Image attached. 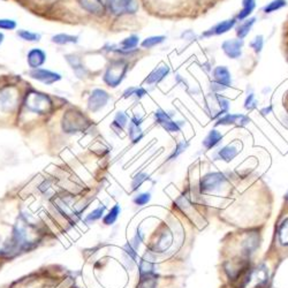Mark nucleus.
Masks as SVG:
<instances>
[{
    "label": "nucleus",
    "instance_id": "nucleus-1",
    "mask_svg": "<svg viewBox=\"0 0 288 288\" xmlns=\"http://www.w3.org/2000/svg\"><path fill=\"white\" fill-rule=\"evenodd\" d=\"M90 126V121L83 113L76 109H69L65 112L61 120L62 130L67 134L84 132Z\"/></svg>",
    "mask_w": 288,
    "mask_h": 288
},
{
    "label": "nucleus",
    "instance_id": "nucleus-2",
    "mask_svg": "<svg viewBox=\"0 0 288 288\" xmlns=\"http://www.w3.org/2000/svg\"><path fill=\"white\" fill-rule=\"evenodd\" d=\"M26 108L29 111L38 114H46L52 110V100L46 93L31 90L26 96Z\"/></svg>",
    "mask_w": 288,
    "mask_h": 288
},
{
    "label": "nucleus",
    "instance_id": "nucleus-3",
    "mask_svg": "<svg viewBox=\"0 0 288 288\" xmlns=\"http://www.w3.org/2000/svg\"><path fill=\"white\" fill-rule=\"evenodd\" d=\"M126 72H127V62L124 60L112 61L104 74V82L109 86L116 88L124 80Z\"/></svg>",
    "mask_w": 288,
    "mask_h": 288
},
{
    "label": "nucleus",
    "instance_id": "nucleus-4",
    "mask_svg": "<svg viewBox=\"0 0 288 288\" xmlns=\"http://www.w3.org/2000/svg\"><path fill=\"white\" fill-rule=\"evenodd\" d=\"M106 6L114 15L134 14L139 10L137 0H106Z\"/></svg>",
    "mask_w": 288,
    "mask_h": 288
},
{
    "label": "nucleus",
    "instance_id": "nucleus-5",
    "mask_svg": "<svg viewBox=\"0 0 288 288\" xmlns=\"http://www.w3.org/2000/svg\"><path fill=\"white\" fill-rule=\"evenodd\" d=\"M18 105V92L14 88H4L0 90V112L11 113Z\"/></svg>",
    "mask_w": 288,
    "mask_h": 288
},
{
    "label": "nucleus",
    "instance_id": "nucleus-6",
    "mask_svg": "<svg viewBox=\"0 0 288 288\" xmlns=\"http://www.w3.org/2000/svg\"><path fill=\"white\" fill-rule=\"evenodd\" d=\"M226 183V177L223 173H209L201 180L200 187L202 191H216L219 190Z\"/></svg>",
    "mask_w": 288,
    "mask_h": 288
},
{
    "label": "nucleus",
    "instance_id": "nucleus-7",
    "mask_svg": "<svg viewBox=\"0 0 288 288\" xmlns=\"http://www.w3.org/2000/svg\"><path fill=\"white\" fill-rule=\"evenodd\" d=\"M110 101V94L103 89L92 90L88 100V109L91 112H98L104 109Z\"/></svg>",
    "mask_w": 288,
    "mask_h": 288
},
{
    "label": "nucleus",
    "instance_id": "nucleus-8",
    "mask_svg": "<svg viewBox=\"0 0 288 288\" xmlns=\"http://www.w3.org/2000/svg\"><path fill=\"white\" fill-rule=\"evenodd\" d=\"M267 279H269V271L264 265H260L251 272L246 283H244V288H257L264 285L267 281Z\"/></svg>",
    "mask_w": 288,
    "mask_h": 288
},
{
    "label": "nucleus",
    "instance_id": "nucleus-9",
    "mask_svg": "<svg viewBox=\"0 0 288 288\" xmlns=\"http://www.w3.org/2000/svg\"><path fill=\"white\" fill-rule=\"evenodd\" d=\"M29 75H30V77L34 78V80H37L46 85H51L61 80V75L59 73L52 72V70H49V69H43V68L30 70Z\"/></svg>",
    "mask_w": 288,
    "mask_h": 288
},
{
    "label": "nucleus",
    "instance_id": "nucleus-10",
    "mask_svg": "<svg viewBox=\"0 0 288 288\" xmlns=\"http://www.w3.org/2000/svg\"><path fill=\"white\" fill-rule=\"evenodd\" d=\"M214 78H215V83L212 86H214L215 90H224L225 88L231 86L232 83L231 73L225 66L216 67L214 70Z\"/></svg>",
    "mask_w": 288,
    "mask_h": 288
},
{
    "label": "nucleus",
    "instance_id": "nucleus-11",
    "mask_svg": "<svg viewBox=\"0 0 288 288\" xmlns=\"http://www.w3.org/2000/svg\"><path fill=\"white\" fill-rule=\"evenodd\" d=\"M223 51L231 59H238L242 53V39H228L223 43Z\"/></svg>",
    "mask_w": 288,
    "mask_h": 288
},
{
    "label": "nucleus",
    "instance_id": "nucleus-12",
    "mask_svg": "<svg viewBox=\"0 0 288 288\" xmlns=\"http://www.w3.org/2000/svg\"><path fill=\"white\" fill-rule=\"evenodd\" d=\"M27 61L31 69H37L46 61V53L41 49H31L27 56Z\"/></svg>",
    "mask_w": 288,
    "mask_h": 288
},
{
    "label": "nucleus",
    "instance_id": "nucleus-13",
    "mask_svg": "<svg viewBox=\"0 0 288 288\" xmlns=\"http://www.w3.org/2000/svg\"><path fill=\"white\" fill-rule=\"evenodd\" d=\"M249 118H247L246 116H242V114H231L227 113L225 114L223 118H219L218 121H217V126H225V125H236V126H244L247 124H249Z\"/></svg>",
    "mask_w": 288,
    "mask_h": 288
},
{
    "label": "nucleus",
    "instance_id": "nucleus-14",
    "mask_svg": "<svg viewBox=\"0 0 288 288\" xmlns=\"http://www.w3.org/2000/svg\"><path fill=\"white\" fill-rule=\"evenodd\" d=\"M82 9L93 15H103L105 12V5L102 0H78Z\"/></svg>",
    "mask_w": 288,
    "mask_h": 288
},
{
    "label": "nucleus",
    "instance_id": "nucleus-15",
    "mask_svg": "<svg viewBox=\"0 0 288 288\" xmlns=\"http://www.w3.org/2000/svg\"><path fill=\"white\" fill-rule=\"evenodd\" d=\"M236 20L235 19H231V20H226V21H223L216 25L215 27H212L210 30L205 31L203 34V36L209 37V36H215V35H223L227 31H230L233 27L235 26Z\"/></svg>",
    "mask_w": 288,
    "mask_h": 288
},
{
    "label": "nucleus",
    "instance_id": "nucleus-16",
    "mask_svg": "<svg viewBox=\"0 0 288 288\" xmlns=\"http://www.w3.org/2000/svg\"><path fill=\"white\" fill-rule=\"evenodd\" d=\"M172 241H173V235L172 233L169 231H165L161 233V235L159 236L158 241H157L156 246H155V250L156 252H164L166 251L169 247L172 246Z\"/></svg>",
    "mask_w": 288,
    "mask_h": 288
},
{
    "label": "nucleus",
    "instance_id": "nucleus-17",
    "mask_svg": "<svg viewBox=\"0 0 288 288\" xmlns=\"http://www.w3.org/2000/svg\"><path fill=\"white\" fill-rule=\"evenodd\" d=\"M168 73H169L168 66H160L159 68L155 69L151 74L149 75L147 80H145V82H147L148 84L158 83V82H160L161 80H163V78L166 76Z\"/></svg>",
    "mask_w": 288,
    "mask_h": 288
},
{
    "label": "nucleus",
    "instance_id": "nucleus-18",
    "mask_svg": "<svg viewBox=\"0 0 288 288\" xmlns=\"http://www.w3.org/2000/svg\"><path fill=\"white\" fill-rule=\"evenodd\" d=\"M222 140H223L222 134H220L218 130L212 129V130H210V133L208 134L207 137H205V139L203 140V147L205 149L210 150L212 148H215L216 145L218 144Z\"/></svg>",
    "mask_w": 288,
    "mask_h": 288
},
{
    "label": "nucleus",
    "instance_id": "nucleus-19",
    "mask_svg": "<svg viewBox=\"0 0 288 288\" xmlns=\"http://www.w3.org/2000/svg\"><path fill=\"white\" fill-rule=\"evenodd\" d=\"M66 60L68 64L72 66L73 70L75 72V74L77 75L78 77H83L85 75V69L83 65H82V62L80 60V58L77 56H74V54H67L66 56Z\"/></svg>",
    "mask_w": 288,
    "mask_h": 288
},
{
    "label": "nucleus",
    "instance_id": "nucleus-20",
    "mask_svg": "<svg viewBox=\"0 0 288 288\" xmlns=\"http://www.w3.org/2000/svg\"><path fill=\"white\" fill-rule=\"evenodd\" d=\"M239 153V150L234 145H226V147L222 148L218 151V157L219 159H223L224 161H231L235 158L236 156H238Z\"/></svg>",
    "mask_w": 288,
    "mask_h": 288
},
{
    "label": "nucleus",
    "instance_id": "nucleus-21",
    "mask_svg": "<svg viewBox=\"0 0 288 288\" xmlns=\"http://www.w3.org/2000/svg\"><path fill=\"white\" fill-rule=\"evenodd\" d=\"M52 42L59 45H66V44H75L78 42L77 36H72V35L67 34H59L52 37Z\"/></svg>",
    "mask_w": 288,
    "mask_h": 288
},
{
    "label": "nucleus",
    "instance_id": "nucleus-22",
    "mask_svg": "<svg viewBox=\"0 0 288 288\" xmlns=\"http://www.w3.org/2000/svg\"><path fill=\"white\" fill-rule=\"evenodd\" d=\"M242 4H243L242 11L240 12L238 15V20H240V21H242V20L249 17V15L252 13V11H254L256 7L255 0H243Z\"/></svg>",
    "mask_w": 288,
    "mask_h": 288
},
{
    "label": "nucleus",
    "instance_id": "nucleus-23",
    "mask_svg": "<svg viewBox=\"0 0 288 288\" xmlns=\"http://www.w3.org/2000/svg\"><path fill=\"white\" fill-rule=\"evenodd\" d=\"M255 21H256L255 18L249 19V20H247L246 22L241 23V25H240L238 28H236V35H238L239 39H243L248 34H249V31L251 29V27L254 26Z\"/></svg>",
    "mask_w": 288,
    "mask_h": 288
},
{
    "label": "nucleus",
    "instance_id": "nucleus-24",
    "mask_svg": "<svg viewBox=\"0 0 288 288\" xmlns=\"http://www.w3.org/2000/svg\"><path fill=\"white\" fill-rule=\"evenodd\" d=\"M124 251H125L124 255H125L126 263H127V265H128L129 269H132L134 264H135V260H136V251L132 247V244H130V243L126 244Z\"/></svg>",
    "mask_w": 288,
    "mask_h": 288
},
{
    "label": "nucleus",
    "instance_id": "nucleus-25",
    "mask_svg": "<svg viewBox=\"0 0 288 288\" xmlns=\"http://www.w3.org/2000/svg\"><path fill=\"white\" fill-rule=\"evenodd\" d=\"M128 135L134 143L139 142L142 137H143V133H142V130L140 128V125H136L130 121L129 128H128Z\"/></svg>",
    "mask_w": 288,
    "mask_h": 288
},
{
    "label": "nucleus",
    "instance_id": "nucleus-26",
    "mask_svg": "<svg viewBox=\"0 0 288 288\" xmlns=\"http://www.w3.org/2000/svg\"><path fill=\"white\" fill-rule=\"evenodd\" d=\"M285 6H287L286 0H272L271 3H269L265 7H264L263 12L266 14L273 13V12L281 10L282 7H285Z\"/></svg>",
    "mask_w": 288,
    "mask_h": 288
},
{
    "label": "nucleus",
    "instance_id": "nucleus-27",
    "mask_svg": "<svg viewBox=\"0 0 288 288\" xmlns=\"http://www.w3.org/2000/svg\"><path fill=\"white\" fill-rule=\"evenodd\" d=\"M153 270H155V264L152 263V260H150L149 258L148 259L144 258L143 260H141V264H140V274H141V277L152 274Z\"/></svg>",
    "mask_w": 288,
    "mask_h": 288
},
{
    "label": "nucleus",
    "instance_id": "nucleus-28",
    "mask_svg": "<svg viewBox=\"0 0 288 288\" xmlns=\"http://www.w3.org/2000/svg\"><path fill=\"white\" fill-rule=\"evenodd\" d=\"M139 39H140L139 36H136V35H132V36L127 37L120 43L121 49L125 50V51H129V50L135 49V47L139 45Z\"/></svg>",
    "mask_w": 288,
    "mask_h": 288
},
{
    "label": "nucleus",
    "instance_id": "nucleus-29",
    "mask_svg": "<svg viewBox=\"0 0 288 288\" xmlns=\"http://www.w3.org/2000/svg\"><path fill=\"white\" fill-rule=\"evenodd\" d=\"M120 207L119 205H114V207L111 209V211L109 212L108 215L104 217V224L105 225H112L116 223V220L118 219V216L120 215Z\"/></svg>",
    "mask_w": 288,
    "mask_h": 288
},
{
    "label": "nucleus",
    "instance_id": "nucleus-30",
    "mask_svg": "<svg viewBox=\"0 0 288 288\" xmlns=\"http://www.w3.org/2000/svg\"><path fill=\"white\" fill-rule=\"evenodd\" d=\"M18 36L20 38H22L23 41L27 42H38L41 39V35H38L36 33H31L28 30H18Z\"/></svg>",
    "mask_w": 288,
    "mask_h": 288
},
{
    "label": "nucleus",
    "instance_id": "nucleus-31",
    "mask_svg": "<svg viewBox=\"0 0 288 288\" xmlns=\"http://www.w3.org/2000/svg\"><path fill=\"white\" fill-rule=\"evenodd\" d=\"M279 241L282 246H288V218L283 220L279 228Z\"/></svg>",
    "mask_w": 288,
    "mask_h": 288
},
{
    "label": "nucleus",
    "instance_id": "nucleus-32",
    "mask_svg": "<svg viewBox=\"0 0 288 288\" xmlns=\"http://www.w3.org/2000/svg\"><path fill=\"white\" fill-rule=\"evenodd\" d=\"M166 37L165 36H152V37H149L147 39H144L143 42H142V46L144 47V49H151V47L161 44Z\"/></svg>",
    "mask_w": 288,
    "mask_h": 288
},
{
    "label": "nucleus",
    "instance_id": "nucleus-33",
    "mask_svg": "<svg viewBox=\"0 0 288 288\" xmlns=\"http://www.w3.org/2000/svg\"><path fill=\"white\" fill-rule=\"evenodd\" d=\"M128 122V118L124 112H118L116 116V119L113 121V127H118V129L122 130L125 128V126L127 125Z\"/></svg>",
    "mask_w": 288,
    "mask_h": 288
},
{
    "label": "nucleus",
    "instance_id": "nucleus-34",
    "mask_svg": "<svg viewBox=\"0 0 288 288\" xmlns=\"http://www.w3.org/2000/svg\"><path fill=\"white\" fill-rule=\"evenodd\" d=\"M104 211H105V205H103V207H100L98 209H96V210H93L91 214H89L88 216H86L85 222L91 223V222H96V220L101 219L103 217V214H104Z\"/></svg>",
    "mask_w": 288,
    "mask_h": 288
},
{
    "label": "nucleus",
    "instance_id": "nucleus-35",
    "mask_svg": "<svg viewBox=\"0 0 288 288\" xmlns=\"http://www.w3.org/2000/svg\"><path fill=\"white\" fill-rule=\"evenodd\" d=\"M244 246H246V251L249 254V252H254V250L258 246V239L256 235H251L248 238V240L244 242Z\"/></svg>",
    "mask_w": 288,
    "mask_h": 288
},
{
    "label": "nucleus",
    "instance_id": "nucleus-36",
    "mask_svg": "<svg viewBox=\"0 0 288 288\" xmlns=\"http://www.w3.org/2000/svg\"><path fill=\"white\" fill-rule=\"evenodd\" d=\"M144 94H147V90H144L143 88H129L125 91V97H130V96H136V97H143Z\"/></svg>",
    "mask_w": 288,
    "mask_h": 288
},
{
    "label": "nucleus",
    "instance_id": "nucleus-37",
    "mask_svg": "<svg viewBox=\"0 0 288 288\" xmlns=\"http://www.w3.org/2000/svg\"><path fill=\"white\" fill-rule=\"evenodd\" d=\"M17 28V22L14 20L2 19L0 20V29L3 30H13Z\"/></svg>",
    "mask_w": 288,
    "mask_h": 288
},
{
    "label": "nucleus",
    "instance_id": "nucleus-38",
    "mask_svg": "<svg viewBox=\"0 0 288 288\" xmlns=\"http://www.w3.org/2000/svg\"><path fill=\"white\" fill-rule=\"evenodd\" d=\"M181 125L182 124H180V122H175L173 120H169L164 126H161V127H163L164 129H166L167 132H169V133H176V132H180Z\"/></svg>",
    "mask_w": 288,
    "mask_h": 288
},
{
    "label": "nucleus",
    "instance_id": "nucleus-39",
    "mask_svg": "<svg viewBox=\"0 0 288 288\" xmlns=\"http://www.w3.org/2000/svg\"><path fill=\"white\" fill-rule=\"evenodd\" d=\"M148 175L145 174V173H140V174H137L135 177L133 179V183H132V186H133V189L134 190H136L137 188H140V186L142 183L144 182L145 180L148 179Z\"/></svg>",
    "mask_w": 288,
    "mask_h": 288
},
{
    "label": "nucleus",
    "instance_id": "nucleus-40",
    "mask_svg": "<svg viewBox=\"0 0 288 288\" xmlns=\"http://www.w3.org/2000/svg\"><path fill=\"white\" fill-rule=\"evenodd\" d=\"M263 44H264L263 36H260V35H259V36L255 37L254 41L250 43V46L255 50L256 53H259L260 51H262V49H263Z\"/></svg>",
    "mask_w": 288,
    "mask_h": 288
},
{
    "label": "nucleus",
    "instance_id": "nucleus-41",
    "mask_svg": "<svg viewBox=\"0 0 288 288\" xmlns=\"http://www.w3.org/2000/svg\"><path fill=\"white\" fill-rule=\"evenodd\" d=\"M150 199H151V195H150L149 193H143V194L137 195L135 199H134V203L137 205H144L149 202Z\"/></svg>",
    "mask_w": 288,
    "mask_h": 288
},
{
    "label": "nucleus",
    "instance_id": "nucleus-42",
    "mask_svg": "<svg viewBox=\"0 0 288 288\" xmlns=\"http://www.w3.org/2000/svg\"><path fill=\"white\" fill-rule=\"evenodd\" d=\"M187 147H188V144H187V143H184V142H181V143L177 144L176 149H174V152L172 153L171 157H169V159H174V158H176V157L179 156L181 152H183L184 150H186V148H187Z\"/></svg>",
    "mask_w": 288,
    "mask_h": 288
},
{
    "label": "nucleus",
    "instance_id": "nucleus-43",
    "mask_svg": "<svg viewBox=\"0 0 288 288\" xmlns=\"http://www.w3.org/2000/svg\"><path fill=\"white\" fill-rule=\"evenodd\" d=\"M143 241V233L141 232V230H137V233L135 235V238L133 240V244H134V249H139L141 242Z\"/></svg>",
    "mask_w": 288,
    "mask_h": 288
},
{
    "label": "nucleus",
    "instance_id": "nucleus-44",
    "mask_svg": "<svg viewBox=\"0 0 288 288\" xmlns=\"http://www.w3.org/2000/svg\"><path fill=\"white\" fill-rule=\"evenodd\" d=\"M256 106V101H255V97H254V94H249L247 98V101H246V105H244V108H246L247 110H251V109H254Z\"/></svg>",
    "mask_w": 288,
    "mask_h": 288
},
{
    "label": "nucleus",
    "instance_id": "nucleus-45",
    "mask_svg": "<svg viewBox=\"0 0 288 288\" xmlns=\"http://www.w3.org/2000/svg\"><path fill=\"white\" fill-rule=\"evenodd\" d=\"M4 38H5V36H4V34H3V33H0V45L3 44V42H4Z\"/></svg>",
    "mask_w": 288,
    "mask_h": 288
},
{
    "label": "nucleus",
    "instance_id": "nucleus-46",
    "mask_svg": "<svg viewBox=\"0 0 288 288\" xmlns=\"http://www.w3.org/2000/svg\"><path fill=\"white\" fill-rule=\"evenodd\" d=\"M286 199H288V193L286 194Z\"/></svg>",
    "mask_w": 288,
    "mask_h": 288
},
{
    "label": "nucleus",
    "instance_id": "nucleus-47",
    "mask_svg": "<svg viewBox=\"0 0 288 288\" xmlns=\"http://www.w3.org/2000/svg\"><path fill=\"white\" fill-rule=\"evenodd\" d=\"M4 2H6V0H4Z\"/></svg>",
    "mask_w": 288,
    "mask_h": 288
}]
</instances>
